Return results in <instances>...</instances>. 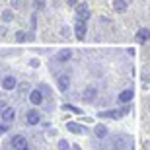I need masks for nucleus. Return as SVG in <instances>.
Wrapping results in <instances>:
<instances>
[{"label":"nucleus","mask_w":150,"mask_h":150,"mask_svg":"<svg viewBox=\"0 0 150 150\" xmlns=\"http://www.w3.org/2000/svg\"><path fill=\"white\" fill-rule=\"evenodd\" d=\"M129 111H131V107L125 105V107H121V109H109V111H100L98 115H100L101 119H119V117H123L125 113H129Z\"/></svg>","instance_id":"nucleus-1"},{"label":"nucleus","mask_w":150,"mask_h":150,"mask_svg":"<svg viewBox=\"0 0 150 150\" xmlns=\"http://www.w3.org/2000/svg\"><path fill=\"white\" fill-rule=\"evenodd\" d=\"M88 18H90V8H88V4H78L76 6V20L86 22Z\"/></svg>","instance_id":"nucleus-2"},{"label":"nucleus","mask_w":150,"mask_h":150,"mask_svg":"<svg viewBox=\"0 0 150 150\" xmlns=\"http://www.w3.org/2000/svg\"><path fill=\"white\" fill-rule=\"evenodd\" d=\"M12 146L16 150H28V140H25V137H22V134H16V137L12 139Z\"/></svg>","instance_id":"nucleus-3"},{"label":"nucleus","mask_w":150,"mask_h":150,"mask_svg":"<svg viewBox=\"0 0 150 150\" xmlns=\"http://www.w3.org/2000/svg\"><path fill=\"white\" fill-rule=\"evenodd\" d=\"M74 33H76L78 39H84L86 37V22L82 20H76V25H74Z\"/></svg>","instance_id":"nucleus-4"},{"label":"nucleus","mask_w":150,"mask_h":150,"mask_svg":"<svg viewBox=\"0 0 150 150\" xmlns=\"http://www.w3.org/2000/svg\"><path fill=\"white\" fill-rule=\"evenodd\" d=\"M134 37H137V41H139V43H146V41H148V37H150V29L148 28H140L139 31H137V35H134Z\"/></svg>","instance_id":"nucleus-5"},{"label":"nucleus","mask_w":150,"mask_h":150,"mask_svg":"<svg viewBox=\"0 0 150 150\" xmlns=\"http://www.w3.org/2000/svg\"><path fill=\"white\" fill-rule=\"evenodd\" d=\"M96 98H98V90L94 86H88V88L84 90V100L86 101H96Z\"/></svg>","instance_id":"nucleus-6"},{"label":"nucleus","mask_w":150,"mask_h":150,"mask_svg":"<svg viewBox=\"0 0 150 150\" xmlns=\"http://www.w3.org/2000/svg\"><path fill=\"white\" fill-rule=\"evenodd\" d=\"M57 84H59V90H61V92H67L68 86H70V78H68V74H62V76H59Z\"/></svg>","instance_id":"nucleus-7"},{"label":"nucleus","mask_w":150,"mask_h":150,"mask_svg":"<svg viewBox=\"0 0 150 150\" xmlns=\"http://www.w3.org/2000/svg\"><path fill=\"white\" fill-rule=\"evenodd\" d=\"M133 98H134V92H133V90H123L121 94H119V101H121V103H125V105H127Z\"/></svg>","instance_id":"nucleus-8"},{"label":"nucleus","mask_w":150,"mask_h":150,"mask_svg":"<svg viewBox=\"0 0 150 150\" xmlns=\"http://www.w3.org/2000/svg\"><path fill=\"white\" fill-rule=\"evenodd\" d=\"M29 101H31L33 105H41V101H43V94H41V90H33V92L29 94Z\"/></svg>","instance_id":"nucleus-9"},{"label":"nucleus","mask_w":150,"mask_h":150,"mask_svg":"<svg viewBox=\"0 0 150 150\" xmlns=\"http://www.w3.org/2000/svg\"><path fill=\"white\" fill-rule=\"evenodd\" d=\"M25 121H28V125H37V123L41 121V115H39L35 109H31V111H28V117H25Z\"/></svg>","instance_id":"nucleus-10"},{"label":"nucleus","mask_w":150,"mask_h":150,"mask_svg":"<svg viewBox=\"0 0 150 150\" xmlns=\"http://www.w3.org/2000/svg\"><path fill=\"white\" fill-rule=\"evenodd\" d=\"M16 86H18V82L14 76H4V80H2V88L4 90H14Z\"/></svg>","instance_id":"nucleus-11"},{"label":"nucleus","mask_w":150,"mask_h":150,"mask_svg":"<svg viewBox=\"0 0 150 150\" xmlns=\"http://www.w3.org/2000/svg\"><path fill=\"white\" fill-rule=\"evenodd\" d=\"M14 117H16V111H14L12 107H6L4 111H2V121H4V123H12V121H14Z\"/></svg>","instance_id":"nucleus-12"},{"label":"nucleus","mask_w":150,"mask_h":150,"mask_svg":"<svg viewBox=\"0 0 150 150\" xmlns=\"http://www.w3.org/2000/svg\"><path fill=\"white\" fill-rule=\"evenodd\" d=\"M113 10L123 14V12L127 10V2H125V0H113Z\"/></svg>","instance_id":"nucleus-13"},{"label":"nucleus","mask_w":150,"mask_h":150,"mask_svg":"<svg viewBox=\"0 0 150 150\" xmlns=\"http://www.w3.org/2000/svg\"><path fill=\"white\" fill-rule=\"evenodd\" d=\"M70 59H72V51H62V53L57 55V61L59 62H67V61H70Z\"/></svg>","instance_id":"nucleus-14"},{"label":"nucleus","mask_w":150,"mask_h":150,"mask_svg":"<svg viewBox=\"0 0 150 150\" xmlns=\"http://www.w3.org/2000/svg\"><path fill=\"white\" fill-rule=\"evenodd\" d=\"M96 137H98V139H103V137H107V127L105 125H96Z\"/></svg>","instance_id":"nucleus-15"},{"label":"nucleus","mask_w":150,"mask_h":150,"mask_svg":"<svg viewBox=\"0 0 150 150\" xmlns=\"http://www.w3.org/2000/svg\"><path fill=\"white\" fill-rule=\"evenodd\" d=\"M67 127H68V131H72V133H76V134L84 133V127H82V125H78V123H68Z\"/></svg>","instance_id":"nucleus-16"},{"label":"nucleus","mask_w":150,"mask_h":150,"mask_svg":"<svg viewBox=\"0 0 150 150\" xmlns=\"http://www.w3.org/2000/svg\"><path fill=\"white\" fill-rule=\"evenodd\" d=\"M59 150H72V146L68 144L64 139H61V140H59Z\"/></svg>","instance_id":"nucleus-17"},{"label":"nucleus","mask_w":150,"mask_h":150,"mask_svg":"<svg viewBox=\"0 0 150 150\" xmlns=\"http://www.w3.org/2000/svg\"><path fill=\"white\" fill-rule=\"evenodd\" d=\"M2 20H4V22H12V20H14V14H12L10 10H6L4 14H2Z\"/></svg>","instance_id":"nucleus-18"},{"label":"nucleus","mask_w":150,"mask_h":150,"mask_svg":"<svg viewBox=\"0 0 150 150\" xmlns=\"http://www.w3.org/2000/svg\"><path fill=\"white\" fill-rule=\"evenodd\" d=\"M62 109H67V111H74V113H82V109H78V107H74V105H62Z\"/></svg>","instance_id":"nucleus-19"},{"label":"nucleus","mask_w":150,"mask_h":150,"mask_svg":"<svg viewBox=\"0 0 150 150\" xmlns=\"http://www.w3.org/2000/svg\"><path fill=\"white\" fill-rule=\"evenodd\" d=\"M16 41L18 43H23V41H25V33H23V31H18L16 33Z\"/></svg>","instance_id":"nucleus-20"},{"label":"nucleus","mask_w":150,"mask_h":150,"mask_svg":"<svg viewBox=\"0 0 150 150\" xmlns=\"http://www.w3.org/2000/svg\"><path fill=\"white\" fill-rule=\"evenodd\" d=\"M33 2H35L37 8H43V6H45V0H33Z\"/></svg>","instance_id":"nucleus-21"},{"label":"nucleus","mask_w":150,"mask_h":150,"mask_svg":"<svg viewBox=\"0 0 150 150\" xmlns=\"http://www.w3.org/2000/svg\"><path fill=\"white\" fill-rule=\"evenodd\" d=\"M67 4L68 6H74V4H78V0H67Z\"/></svg>","instance_id":"nucleus-22"},{"label":"nucleus","mask_w":150,"mask_h":150,"mask_svg":"<svg viewBox=\"0 0 150 150\" xmlns=\"http://www.w3.org/2000/svg\"><path fill=\"white\" fill-rule=\"evenodd\" d=\"M6 133V125H0V134H4Z\"/></svg>","instance_id":"nucleus-23"},{"label":"nucleus","mask_w":150,"mask_h":150,"mask_svg":"<svg viewBox=\"0 0 150 150\" xmlns=\"http://www.w3.org/2000/svg\"><path fill=\"white\" fill-rule=\"evenodd\" d=\"M72 150H82V148H80L78 144H72Z\"/></svg>","instance_id":"nucleus-24"},{"label":"nucleus","mask_w":150,"mask_h":150,"mask_svg":"<svg viewBox=\"0 0 150 150\" xmlns=\"http://www.w3.org/2000/svg\"><path fill=\"white\" fill-rule=\"evenodd\" d=\"M148 109H150V107H148Z\"/></svg>","instance_id":"nucleus-25"}]
</instances>
